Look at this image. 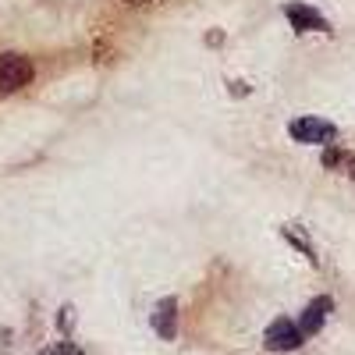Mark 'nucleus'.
I'll use <instances>...</instances> for the list:
<instances>
[{
    "instance_id": "1",
    "label": "nucleus",
    "mask_w": 355,
    "mask_h": 355,
    "mask_svg": "<svg viewBox=\"0 0 355 355\" xmlns=\"http://www.w3.org/2000/svg\"><path fill=\"white\" fill-rule=\"evenodd\" d=\"M33 82V64L21 53H0V96L18 93L21 85Z\"/></svg>"
},
{
    "instance_id": "2",
    "label": "nucleus",
    "mask_w": 355,
    "mask_h": 355,
    "mask_svg": "<svg viewBox=\"0 0 355 355\" xmlns=\"http://www.w3.org/2000/svg\"><path fill=\"white\" fill-rule=\"evenodd\" d=\"M306 334L299 323H291L288 316L274 320L270 327L263 331V348H270V352H295V348H302Z\"/></svg>"
},
{
    "instance_id": "3",
    "label": "nucleus",
    "mask_w": 355,
    "mask_h": 355,
    "mask_svg": "<svg viewBox=\"0 0 355 355\" xmlns=\"http://www.w3.org/2000/svg\"><path fill=\"white\" fill-rule=\"evenodd\" d=\"M288 132L295 142H306V146H327L338 139V128L331 121H323V117H299V121L288 125Z\"/></svg>"
},
{
    "instance_id": "4",
    "label": "nucleus",
    "mask_w": 355,
    "mask_h": 355,
    "mask_svg": "<svg viewBox=\"0 0 355 355\" xmlns=\"http://www.w3.org/2000/svg\"><path fill=\"white\" fill-rule=\"evenodd\" d=\"M284 18L291 21L295 33H327V18L309 4H284Z\"/></svg>"
},
{
    "instance_id": "5",
    "label": "nucleus",
    "mask_w": 355,
    "mask_h": 355,
    "mask_svg": "<svg viewBox=\"0 0 355 355\" xmlns=\"http://www.w3.org/2000/svg\"><path fill=\"white\" fill-rule=\"evenodd\" d=\"M150 320H153V331H157L164 341H171V338L178 334V299H160Z\"/></svg>"
},
{
    "instance_id": "6",
    "label": "nucleus",
    "mask_w": 355,
    "mask_h": 355,
    "mask_svg": "<svg viewBox=\"0 0 355 355\" xmlns=\"http://www.w3.org/2000/svg\"><path fill=\"white\" fill-rule=\"evenodd\" d=\"M334 309V302L327 299V295H323V299H313L309 306H306V313H302V320H299V327H302V334L306 338H313L323 323H327V313Z\"/></svg>"
},
{
    "instance_id": "7",
    "label": "nucleus",
    "mask_w": 355,
    "mask_h": 355,
    "mask_svg": "<svg viewBox=\"0 0 355 355\" xmlns=\"http://www.w3.org/2000/svg\"><path fill=\"white\" fill-rule=\"evenodd\" d=\"M284 239H288V242H295V245H299V249H302L309 259H316V256H313V245H309V239H306V234L299 231V224H288V227H284Z\"/></svg>"
},
{
    "instance_id": "8",
    "label": "nucleus",
    "mask_w": 355,
    "mask_h": 355,
    "mask_svg": "<svg viewBox=\"0 0 355 355\" xmlns=\"http://www.w3.org/2000/svg\"><path fill=\"white\" fill-rule=\"evenodd\" d=\"M36 355H78V348H75L71 341H57V345H50V348H43V352H36Z\"/></svg>"
},
{
    "instance_id": "9",
    "label": "nucleus",
    "mask_w": 355,
    "mask_h": 355,
    "mask_svg": "<svg viewBox=\"0 0 355 355\" xmlns=\"http://www.w3.org/2000/svg\"><path fill=\"white\" fill-rule=\"evenodd\" d=\"M125 4H132V8H139V4H150V0H125Z\"/></svg>"
}]
</instances>
